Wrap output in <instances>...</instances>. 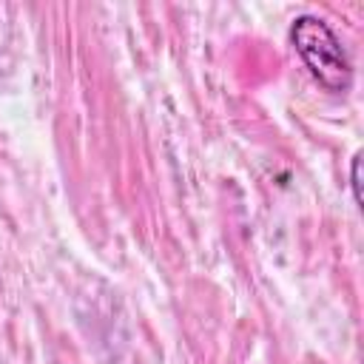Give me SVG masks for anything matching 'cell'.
Instances as JSON below:
<instances>
[{
  "mask_svg": "<svg viewBox=\"0 0 364 364\" xmlns=\"http://www.w3.org/2000/svg\"><path fill=\"white\" fill-rule=\"evenodd\" d=\"M290 43L313 80L330 94H347L353 85V65L338 34L316 14H299L290 23Z\"/></svg>",
  "mask_w": 364,
  "mask_h": 364,
  "instance_id": "1",
  "label": "cell"
},
{
  "mask_svg": "<svg viewBox=\"0 0 364 364\" xmlns=\"http://www.w3.org/2000/svg\"><path fill=\"white\" fill-rule=\"evenodd\" d=\"M361 151L353 154V162H350V188H353V202L355 208H361Z\"/></svg>",
  "mask_w": 364,
  "mask_h": 364,
  "instance_id": "2",
  "label": "cell"
}]
</instances>
